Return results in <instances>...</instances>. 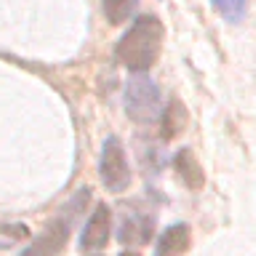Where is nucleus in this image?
<instances>
[{"mask_svg":"<svg viewBox=\"0 0 256 256\" xmlns=\"http://www.w3.org/2000/svg\"><path fill=\"white\" fill-rule=\"evenodd\" d=\"M163 51V24L158 16H139L115 48L118 62L128 72L144 75Z\"/></svg>","mask_w":256,"mask_h":256,"instance_id":"f257e3e1","label":"nucleus"},{"mask_svg":"<svg viewBox=\"0 0 256 256\" xmlns=\"http://www.w3.org/2000/svg\"><path fill=\"white\" fill-rule=\"evenodd\" d=\"M163 112V104H160V88L155 86V80L147 75H136L128 80L126 86V115L134 120V123H155Z\"/></svg>","mask_w":256,"mask_h":256,"instance_id":"f03ea898","label":"nucleus"},{"mask_svg":"<svg viewBox=\"0 0 256 256\" xmlns=\"http://www.w3.org/2000/svg\"><path fill=\"white\" fill-rule=\"evenodd\" d=\"M99 171L102 182L110 192H126L131 184V171H128V160L126 150L120 144L118 136H110L102 147V160H99Z\"/></svg>","mask_w":256,"mask_h":256,"instance_id":"7ed1b4c3","label":"nucleus"},{"mask_svg":"<svg viewBox=\"0 0 256 256\" xmlns=\"http://www.w3.org/2000/svg\"><path fill=\"white\" fill-rule=\"evenodd\" d=\"M110 232H112V214H110V208L102 203V206L94 208L91 216H88L83 235H80V248H83V251H99V248L107 246Z\"/></svg>","mask_w":256,"mask_h":256,"instance_id":"20e7f679","label":"nucleus"},{"mask_svg":"<svg viewBox=\"0 0 256 256\" xmlns=\"http://www.w3.org/2000/svg\"><path fill=\"white\" fill-rule=\"evenodd\" d=\"M70 240V224L64 219H54L38 240L24 248L22 256H56Z\"/></svg>","mask_w":256,"mask_h":256,"instance_id":"39448f33","label":"nucleus"},{"mask_svg":"<svg viewBox=\"0 0 256 256\" xmlns=\"http://www.w3.org/2000/svg\"><path fill=\"white\" fill-rule=\"evenodd\" d=\"M187 248H190V227L187 224H174L160 235L155 256H182Z\"/></svg>","mask_w":256,"mask_h":256,"instance_id":"423d86ee","label":"nucleus"},{"mask_svg":"<svg viewBox=\"0 0 256 256\" xmlns=\"http://www.w3.org/2000/svg\"><path fill=\"white\" fill-rule=\"evenodd\" d=\"M152 222L150 216H142V214H128L123 224H120V232H118V238L123 240V243H134V246H139V243H147L150 235H152Z\"/></svg>","mask_w":256,"mask_h":256,"instance_id":"0eeeda50","label":"nucleus"},{"mask_svg":"<svg viewBox=\"0 0 256 256\" xmlns=\"http://www.w3.org/2000/svg\"><path fill=\"white\" fill-rule=\"evenodd\" d=\"M174 168L176 174H179V179L187 184L190 190H200L203 187V171H200V163L195 160V155H192V150H179L174 158Z\"/></svg>","mask_w":256,"mask_h":256,"instance_id":"6e6552de","label":"nucleus"},{"mask_svg":"<svg viewBox=\"0 0 256 256\" xmlns=\"http://www.w3.org/2000/svg\"><path fill=\"white\" fill-rule=\"evenodd\" d=\"M187 126V112L179 102L168 104L166 115H163V139H174V136L182 134V128Z\"/></svg>","mask_w":256,"mask_h":256,"instance_id":"1a4fd4ad","label":"nucleus"},{"mask_svg":"<svg viewBox=\"0 0 256 256\" xmlns=\"http://www.w3.org/2000/svg\"><path fill=\"white\" fill-rule=\"evenodd\" d=\"M136 3L139 0H102V8L110 24H123L136 11Z\"/></svg>","mask_w":256,"mask_h":256,"instance_id":"9d476101","label":"nucleus"},{"mask_svg":"<svg viewBox=\"0 0 256 256\" xmlns=\"http://www.w3.org/2000/svg\"><path fill=\"white\" fill-rule=\"evenodd\" d=\"M30 238V227L27 224H0V248H14L22 240Z\"/></svg>","mask_w":256,"mask_h":256,"instance_id":"9b49d317","label":"nucleus"},{"mask_svg":"<svg viewBox=\"0 0 256 256\" xmlns=\"http://www.w3.org/2000/svg\"><path fill=\"white\" fill-rule=\"evenodd\" d=\"M227 22H243L246 16V8H248V0H211Z\"/></svg>","mask_w":256,"mask_h":256,"instance_id":"f8f14e48","label":"nucleus"},{"mask_svg":"<svg viewBox=\"0 0 256 256\" xmlns=\"http://www.w3.org/2000/svg\"><path fill=\"white\" fill-rule=\"evenodd\" d=\"M123 256H139V254H123Z\"/></svg>","mask_w":256,"mask_h":256,"instance_id":"ddd939ff","label":"nucleus"}]
</instances>
